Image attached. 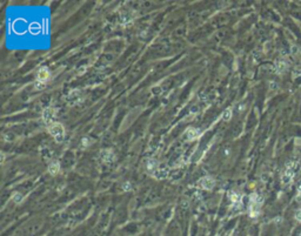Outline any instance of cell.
Here are the masks:
<instances>
[{
    "label": "cell",
    "instance_id": "obj_16",
    "mask_svg": "<svg viewBox=\"0 0 301 236\" xmlns=\"http://www.w3.org/2000/svg\"><path fill=\"white\" fill-rule=\"evenodd\" d=\"M123 189H124V190H129V189H132V186L129 185L128 182H126V183H124Z\"/></svg>",
    "mask_w": 301,
    "mask_h": 236
},
{
    "label": "cell",
    "instance_id": "obj_6",
    "mask_svg": "<svg viewBox=\"0 0 301 236\" xmlns=\"http://www.w3.org/2000/svg\"><path fill=\"white\" fill-rule=\"evenodd\" d=\"M100 159L104 163H112L115 160V155L112 149H105L100 153Z\"/></svg>",
    "mask_w": 301,
    "mask_h": 236
},
{
    "label": "cell",
    "instance_id": "obj_5",
    "mask_svg": "<svg viewBox=\"0 0 301 236\" xmlns=\"http://www.w3.org/2000/svg\"><path fill=\"white\" fill-rule=\"evenodd\" d=\"M198 186L200 187L201 189H205V190H212L215 186V180L212 176H204L201 177L200 180L198 181Z\"/></svg>",
    "mask_w": 301,
    "mask_h": 236
},
{
    "label": "cell",
    "instance_id": "obj_4",
    "mask_svg": "<svg viewBox=\"0 0 301 236\" xmlns=\"http://www.w3.org/2000/svg\"><path fill=\"white\" fill-rule=\"evenodd\" d=\"M56 116V111L53 107H47L45 108L44 112H43V120H44L45 124H47V126H50L51 124L56 122L54 119Z\"/></svg>",
    "mask_w": 301,
    "mask_h": 236
},
{
    "label": "cell",
    "instance_id": "obj_10",
    "mask_svg": "<svg viewBox=\"0 0 301 236\" xmlns=\"http://www.w3.org/2000/svg\"><path fill=\"white\" fill-rule=\"evenodd\" d=\"M59 172H60V163L58 161H53L48 164V173L52 176H56V174H59Z\"/></svg>",
    "mask_w": 301,
    "mask_h": 236
},
{
    "label": "cell",
    "instance_id": "obj_17",
    "mask_svg": "<svg viewBox=\"0 0 301 236\" xmlns=\"http://www.w3.org/2000/svg\"><path fill=\"white\" fill-rule=\"evenodd\" d=\"M295 219L298 220V221H301V209H299V210H296V213H295Z\"/></svg>",
    "mask_w": 301,
    "mask_h": 236
},
{
    "label": "cell",
    "instance_id": "obj_11",
    "mask_svg": "<svg viewBox=\"0 0 301 236\" xmlns=\"http://www.w3.org/2000/svg\"><path fill=\"white\" fill-rule=\"evenodd\" d=\"M286 68H287V62L285 61V60H282V59L278 60V61L275 62V65H274V71L276 73H282Z\"/></svg>",
    "mask_w": 301,
    "mask_h": 236
},
{
    "label": "cell",
    "instance_id": "obj_2",
    "mask_svg": "<svg viewBox=\"0 0 301 236\" xmlns=\"http://www.w3.org/2000/svg\"><path fill=\"white\" fill-rule=\"evenodd\" d=\"M51 76V73L47 67H41L37 73V82H35V88L41 90L46 86V82L48 81Z\"/></svg>",
    "mask_w": 301,
    "mask_h": 236
},
{
    "label": "cell",
    "instance_id": "obj_8",
    "mask_svg": "<svg viewBox=\"0 0 301 236\" xmlns=\"http://www.w3.org/2000/svg\"><path fill=\"white\" fill-rule=\"evenodd\" d=\"M81 99H83V95L79 93L78 90H73V92L70 93V95H68V102L72 103V105L80 102L81 101Z\"/></svg>",
    "mask_w": 301,
    "mask_h": 236
},
{
    "label": "cell",
    "instance_id": "obj_7",
    "mask_svg": "<svg viewBox=\"0 0 301 236\" xmlns=\"http://www.w3.org/2000/svg\"><path fill=\"white\" fill-rule=\"evenodd\" d=\"M158 167H159V163H158V161H156V160H154V159H150V160H148V162H147V164H146L147 172H148L150 174H153V175L156 174Z\"/></svg>",
    "mask_w": 301,
    "mask_h": 236
},
{
    "label": "cell",
    "instance_id": "obj_13",
    "mask_svg": "<svg viewBox=\"0 0 301 236\" xmlns=\"http://www.w3.org/2000/svg\"><path fill=\"white\" fill-rule=\"evenodd\" d=\"M231 118H232V109L228 108L222 113V119L225 121H228V120H231Z\"/></svg>",
    "mask_w": 301,
    "mask_h": 236
},
{
    "label": "cell",
    "instance_id": "obj_12",
    "mask_svg": "<svg viewBox=\"0 0 301 236\" xmlns=\"http://www.w3.org/2000/svg\"><path fill=\"white\" fill-rule=\"evenodd\" d=\"M229 199H231V201H232V203L234 206L241 204V195H240L238 191H231L229 193Z\"/></svg>",
    "mask_w": 301,
    "mask_h": 236
},
{
    "label": "cell",
    "instance_id": "obj_1",
    "mask_svg": "<svg viewBox=\"0 0 301 236\" xmlns=\"http://www.w3.org/2000/svg\"><path fill=\"white\" fill-rule=\"evenodd\" d=\"M48 133L53 136V139H54L58 143L62 142L64 139H65V128H64V126H62L61 124H59V122H53V124H51L50 126H48Z\"/></svg>",
    "mask_w": 301,
    "mask_h": 236
},
{
    "label": "cell",
    "instance_id": "obj_14",
    "mask_svg": "<svg viewBox=\"0 0 301 236\" xmlns=\"http://www.w3.org/2000/svg\"><path fill=\"white\" fill-rule=\"evenodd\" d=\"M21 200H22V195L20 194V193H14V194H13V201H14L16 203L21 202Z\"/></svg>",
    "mask_w": 301,
    "mask_h": 236
},
{
    "label": "cell",
    "instance_id": "obj_15",
    "mask_svg": "<svg viewBox=\"0 0 301 236\" xmlns=\"http://www.w3.org/2000/svg\"><path fill=\"white\" fill-rule=\"evenodd\" d=\"M301 75V65L300 66H298V67L294 69V72H293V76L295 78V76H300Z\"/></svg>",
    "mask_w": 301,
    "mask_h": 236
},
{
    "label": "cell",
    "instance_id": "obj_9",
    "mask_svg": "<svg viewBox=\"0 0 301 236\" xmlns=\"http://www.w3.org/2000/svg\"><path fill=\"white\" fill-rule=\"evenodd\" d=\"M199 135H200V130L198 129V128H193V127L188 128V130L186 132V138L190 141H193L195 139H198Z\"/></svg>",
    "mask_w": 301,
    "mask_h": 236
},
{
    "label": "cell",
    "instance_id": "obj_3",
    "mask_svg": "<svg viewBox=\"0 0 301 236\" xmlns=\"http://www.w3.org/2000/svg\"><path fill=\"white\" fill-rule=\"evenodd\" d=\"M296 170V163L295 162H290L286 167V170L284 172V174L281 176V181L284 185H288L290 183V181L293 180L294 175H295Z\"/></svg>",
    "mask_w": 301,
    "mask_h": 236
}]
</instances>
